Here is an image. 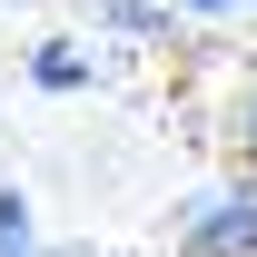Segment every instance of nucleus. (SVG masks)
Here are the masks:
<instances>
[{
  "label": "nucleus",
  "instance_id": "nucleus-1",
  "mask_svg": "<svg viewBox=\"0 0 257 257\" xmlns=\"http://www.w3.org/2000/svg\"><path fill=\"white\" fill-rule=\"evenodd\" d=\"M178 257H257V178L198 188L178 208Z\"/></svg>",
  "mask_w": 257,
  "mask_h": 257
},
{
  "label": "nucleus",
  "instance_id": "nucleus-2",
  "mask_svg": "<svg viewBox=\"0 0 257 257\" xmlns=\"http://www.w3.org/2000/svg\"><path fill=\"white\" fill-rule=\"evenodd\" d=\"M30 89H89V60H79L69 40H40L30 50Z\"/></svg>",
  "mask_w": 257,
  "mask_h": 257
},
{
  "label": "nucleus",
  "instance_id": "nucleus-3",
  "mask_svg": "<svg viewBox=\"0 0 257 257\" xmlns=\"http://www.w3.org/2000/svg\"><path fill=\"white\" fill-rule=\"evenodd\" d=\"M168 20H178V0H109V30L119 40H159Z\"/></svg>",
  "mask_w": 257,
  "mask_h": 257
},
{
  "label": "nucleus",
  "instance_id": "nucleus-4",
  "mask_svg": "<svg viewBox=\"0 0 257 257\" xmlns=\"http://www.w3.org/2000/svg\"><path fill=\"white\" fill-rule=\"evenodd\" d=\"M0 257H40L30 247V198L20 188H0Z\"/></svg>",
  "mask_w": 257,
  "mask_h": 257
},
{
  "label": "nucleus",
  "instance_id": "nucleus-5",
  "mask_svg": "<svg viewBox=\"0 0 257 257\" xmlns=\"http://www.w3.org/2000/svg\"><path fill=\"white\" fill-rule=\"evenodd\" d=\"M237 0H178V20H227Z\"/></svg>",
  "mask_w": 257,
  "mask_h": 257
},
{
  "label": "nucleus",
  "instance_id": "nucleus-6",
  "mask_svg": "<svg viewBox=\"0 0 257 257\" xmlns=\"http://www.w3.org/2000/svg\"><path fill=\"white\" fill-rule=\"evenodd\" d=\"M247 149H257V99H247Z\"/></svg>",
  "mask_w": 257,
  "mask_h": 257
}]
</instances>
